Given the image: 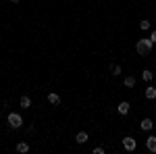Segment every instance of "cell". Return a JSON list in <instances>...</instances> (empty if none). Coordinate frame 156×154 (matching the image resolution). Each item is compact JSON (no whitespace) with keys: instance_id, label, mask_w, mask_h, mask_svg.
Instances as JSON below:
<instances>
[{"instance_id":"6da1fadb","label":"cell","mask_w":156,"mask_h":154,"mask_svg":"<svg viewBox=\"0 0 156 154\" xmlns=\"http://www.w3.org/2000/svg\"><path fill=\"white\" fill-rule=\"evenodd\" d=\"M152 46H154V42H152L150 38H142V40L135 44V50H137V54H140V56H146V54H150Z\"/></svg>"},{"instance_id":"7a4b0ae2","label":"cell","mask_w":156,"mask_h":154,"mask_svg":"<svg viewBox=\"0 0 156 154\" xmlns=\"http://www.w3.org/2000/svg\"><path fill=\"white\" fill-rule=\"evenodd\" d=\"M9 125H11L12 129H19V127L23 125V117H21L19 113H11V115H9Z\"/></svg>"},{"instance_id":"3957f363","label":"cell","mask_w":156,"mask_h":154,"mask_svg":"<svg viewBox=\"0 0 156 154\" xmlns=\"http://www.w3.org/2000/svg\"><path fill=\"white\" fill-rule=\"evenodd\" d=\"M135 146H137V144H135L133 138H123V148H125L127 152H133V150H135Z\"/></svg>"},{"instance_id":"277c9868","label":"cell","mask_w":156,"mask_h":154,"mask_svg":"<svg viewBox=\"0 0 156 154\" xmlns=\"http://www.w3.org/2000/svg\"><path fill=\"white\" fill-rule=\"evenodd\" d=\"M146 148H148L150 152H156V135H150V138L146 140Z\"/></svg>"},{"instance_id":"5b68a950","label":"cell","mask_w":156,"mask_h":154,"mask_svg":"<svg viewBox=\"0 0 156 154\" xmlns=\"http://www.w3.org/2000/svg\"><path fill=\"white\" fill-rule=\"evenodd\" d=\"M87 140H90V135H87V131H79V133L75 135V142H77V144H85Z\"/></svg>"},{"instance_id":"8992f818","label":"cell","mask_w":156,"mask_h":154,"mask_svg":"<svg viewBox=\"0 0 156 154\" xmlns=\"http://www.w3.org/2000/svg\"><path fill=\"white\" fill-rule=\"evenodd\" d=\"M48 102H50V104H56V106H58V104H60V96L56 94V92H50V94H48Z\"/></svg>"},{"instance_id":"52a82bcc","label":"cell","mask_w":156,"mask_h":154,"mask_svg":"<svg viewBox=\"0 0 156 154\" xmlns=\"http://www.w3.org/2000/svg\"><path fill=\"white\" fill-rule=\"evenodd\" d=\"M146 98H148V100H154L156 98V88L154 85H148V88H146Z\"/></svg>"},{"instance_id":"ba28073f","label":"cell","mask_w":156,"mask_h":154,"mask_svg":"<svg viewBox=\"0 0 156 154\" xmlns=\"http://www.w3.org/2000/svg\"><path fill=\"white\" fill-rule=\"evenodd\" d=\"M117 110H119V115H127V113H129V102H125V100H123L119 106H117Z\"/></svg>"},{"instance_id":"9c48e42d","label":"cell","mask_w":156,"mask_h":154,"mask_svg":"<svg viewBox=\"0 0 156 154\" xmlns=\"http://www.w3.org/2000/svg\"><path fill=\"white\" fill-rule=\"evenodd\" d=\"M17 152H21V154L29 152V144H27V142H19V144H17Z\"/></svg>"},{"instance_id":"30bf717a","label":"cell","mask_w":156,"mask_h":154,"mask_svg":"<svg viewBox=\"0 0 156 154\" xmlns=\"http://www.w3.org/2000/svg\"><path fill=\"white\" fill-rule=\"evenodd\" d=\"M152 127H154V121H152V119H144V121H142V129L150 131Z\"/></svg>"},{"instance_id":"8fae6325","label":"cell","mask_w":156,"mask_h":154,"mask_svg":"<svg viewBox=\"0 0 156 154\" xmlns=\"http://www.w3.org/2000/svg\"><path fill=\"white\" fill-rule=\"evenodd\" d=\"M123 83H125V88H133V85H135V77H133V75H127V77L123 79Z\"/></svg>"},{"instance_id":"7c38bea8","label":"cell","mask_w":156,"mask_h":154,"mask_svg":"<svg viewBox=\"0 0 156 154\" xmlns=\"http://www.w3.org/2000/svg\"><path fill=\"white\" fill-rule=\"evenodd\" d=\"M21 106H23V108L31 106V98H29V96H21Z\"/></svg>"},{"instance_id":"4fadbf2b","label":"cell","mask_w":156,"mask_h":154,"mask_svg":"<svg viewBox=\"0 0 156 154\" xmlns=\"http://www.w3.org/2000/svg\"><path fill=\"white\" fill-rule=\"evenodd\" d=\"M142 77H144V81H152V79H154V73H152V71H148V69H146V71L142 73Z\"/></svg>"},{"instance_id":"5bb4252c","label":"cell","mask_w":156,"mask_h":154,"mask_svg":"<svg viewBox=\"0 0 156 154\" xmlns=\"http://www.w3.org/2000/svg\"><path fill=\"white\" fill-rule=\"evenodd\" d=\"M110 73H112V75H121V73H123L121 65H112V67H110Z\"/></svg>"},{"instance_id":"9a60e30c","label":"cell","mask_w":156,"mask_h":154,"mask_svg":"<svg viewBox=\"0 0 156 154\" xmlns=\"http://www.w3.org/2000/svg\"><path fill=\"white\" fill-rule=\"evenodd\" d=\"M140 27H142V29H150V21H148V19H144V21H142V23H140Z\"/></svg>"},{"instance_id":"2e32d148","label":"cell","mask_w":156,"mask_h":154,"mask_svg":"<svg viewBox=\"0 0 156 154\" xmlns=\"http://www.w3.org/2000/svg\"><path fill=\"white\" fill-rule=\"evenodd\" d=\"M94 154H104V148H100V146H98V148H94Z\"/></svg>"},{"instance_id":"e0dca14e","label":"cell","mask_w":156,"mask_h":154,"mask_svg":"<svg viewBox=\"0 0 156 154\" xmlns=\"http://www.w3.org/2000/svg\"><path fill=\"white\" fill-rule=\"evenodd\" d=\"M150 40H152V42H156V29L152 31V34H150Z\"/></svg>"},{"instance_id":"ac0fdd59","label":"cell","mask_w":156,"mask_h":154,"mask_svg":"<svg viewBox=\"0 0 156 154\" xmlns=\"http://www.w3.org/2000/svg\"><path fill=\"white\" fill-rule=\"evenodd\" d=\"M11 2H21V0H11Z\"/></svg>"},{"instance_id":"d6986e66","label":"cell","mask_w":156,"mask_h":154,"mask_svg":"<svg viewBox=\"0 0 156 154\" xmlns=\"http://www.w3.org/2000/svg\"><path fill=\"white\" fill-rule=\"evenodd\" d=\"M154 108H156V106H154Z\"/></svg>"}]
</instances>
